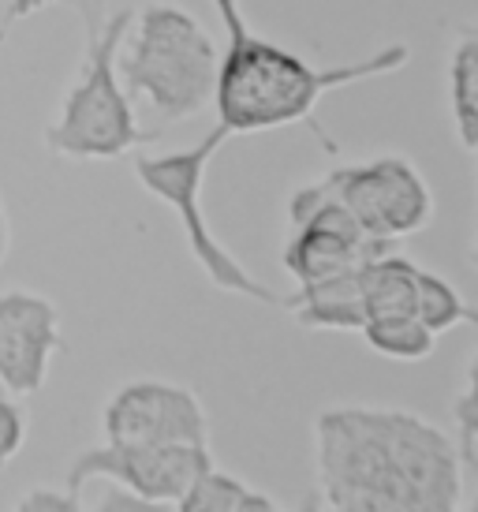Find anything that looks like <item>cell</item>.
I'll return each instance as SVG.
<instances>
[{"label":"cell","mask_w":478,"mask_h":512,"mask_svg":"<svg viewBox=\"0 0 478 512\" xmlns=\"http://www.w3.org/2000/svg\"><path fill=\"white\" fill-rule=\"evenodd\" d=\"M325 512H460L464 456L452 434L408 408L337 404L314 419Z\"/></svg>","instance_id":"obj_1"},{"label":"cell","mask_w":478,"mask_h":512,"mask_svg":"<svg viewBox=\"0 0 478 512\" xmlns=\"http://www.w3.org/2000/svg\"><path fill=\"white\" fill-rule=\"evenodd\" d=\"M411 49L404 42L381 45L374 53L337 64V68H314L307 60L251 34V27L228 38L217 72V124H225L232 135H254V131H277L299 124L314 113V105L340 86L381 79L400 68H408Z\"/></svg>","instance_id":"obj_2"},{"label":"cell","mask_w":478,"mask_h":512,"mask_svg":"<svg viewBox=\"0 0 478 512\" xmlns=\"http://www.w3.org/2000/svg\"><path fill=\"white\" fill-rule=\"evenodd\" d=\"M116 68L127 98L146 101L161 120H195L213 105L221 49L187 8L150 4L135 15Z\"/></svg>","instance_id":"obj_3"},{"label":"cell","mask_w":478,"mask_h":512,"mask_svg":"<svg viewBox=\"0 0 478 512\" xmlns=\"http://www.w3.org/2000/svg\"><path fill=\"white\" fill-rule=\"evenodd\" d=\"M131 23H135V12L120 8L105 19L98 34L86 38L83 72L60 101L57 120L45 128L49 154L71 157V161H113L150 139L135 120L131 98L120 86V68H116Z\"/></svg>","instance_id":"obj_4"},{"label":"cell","mask_w":478,"mask_h":512,"mask_svg":"<svg viewBox=\"0 0 478 512\" xmlns=\"http://www.w3.org/2000/svg\"><path fill=\"white\" fill-rule=\"evenodd\" d=\"M232 139V131L225 124L202 139V143L187 146V150H172V154H139L135 157V180H139L157 202H165L176 221H180L187 247L195 255L198 270L210 277V285L232 296H247L254 303L277 307L281 299L273 296L258 277H254L243 262H239L225 243L217 240V232L210 228L206 214H202V187H206V172L210 161L221 154V146Z\"/></svg>","instance_id":"obj_5"},{"label":"cell","mask_w":478,"mask_h":512,"mask_svg":"<svg viewBox=\"0 0 478 512\" xmlns=\"http://www.w3.org/2000/svg\"><path fill=\"white\" fill-rule=\"evenodd\" d=\"M322 187L348 206V214L374 240L396 243L434 221V191L426 184V176L415 169V161L400 154L340 165L325 172Z\"/></svg>","instance_id":"obj_6"},{"label":"cell","mask_w":478,"mask_h":512,"mask_svg":"<svg viewBox=\"0 0 478 512\" xmlns=\"http://www.w3.org/2000/svg\"><path fill=\"white\" fill-rule=\"evenodd\" d=\"M213 468L210 445H146V441H105L68 464V486L116 483L154 501H180L202 471Z\"/></svg>","instance_id":"obj_7"},{"label":"cell","mask_w":478,"mask_h":512,"mask_svg":"<svg viewBox=\"0 0 478 512\" xmlns=\"http://www.w3.org/2000/svg\"><path fill=\"white\" fill-rule=\"evenodd\" d=\"M105 441L210 445V415L195 389L165 378L124 382L101 408Z\"/></svg>","instance_id":"obj_8"},{"label":"cell","mask_w":478,"mask_h":512,"mask_svg":"<svg viewBox=\"0 0 478 512\" xmlns=\"http://www.w3.org/2000/svg\"><path fill=\"white\" fill-rule=\"evenodd\" d=\"M64 348L57 303L30 288L0 292V382L12 397L42 393L49 363Z\"/></svg>","instance_id":"obj_9"},{"label":"cell","mask_w":478,"mask_h":512,"mask_svg":"<svg viewBox=\"0 0 478 512\" xmlns=\"http://www.w3.org/2000/svg\"><path fill=\"white\" fill-rule=\"evenodd\" d=\"M363 270V266H359ZM359 270L325 277L314 285H296V292L281 299L303 329H340V333H359L366 326L363 288Z\"/></svg>","instance_id":"obj_10"},{"label":"cell","mask_w":478,"mask_h":512,"mask_svg":"<svg viewBox=\"0 0 478 512\" xmlns=\"http://www.w3.org/2000/svg\"><path fill=\"white\" fill-rule=\"evenodd\" d=\"M419 273L408 255L385 251V255L363 262L359 270V288H363L366 322L370 318H393V314H415V296H419Z\"/></svg>","instance_id":"obj_11"},{"label":"cell","mask_w":478,"mask_h":512,"mask_svg":"<svg viewBox=\"0 0 478 512\" xmlns=\"http://www.w3.org/2000/svg\"><path fill=\"white\" fill-rule=\"evenodd\" d=\"M449 101L460 143L478 154V27L456 30L449 53Z\"/></svg>","instance_id":"obj_12"},{"label":"cell","mask_w":478,"mask_h":512,"mask_svg":"<svg viewBox=\"0 0 478 512\" xmlns=\"http://www.w3.org/2000/svg\"><path fill=\"white\" fill-rule=\"evenodd\" d=\"M176 512H281L277 501L213 464L183 490Z\"/></svg>","instance_id":"obj_13"},{"label":"cell","mask_w":478,"mask_h":512,"mask_svg":"<svg viewBox=\"0 0 478 512\" xmlns=\"http://www.w3.org/2000/svg\"><path fill=\"white\" fill-rule=\"evenodd\" d=\"M363 341L385 359L396 363H419L430 359L437 348V333L422 326L415 314H393V318H370L363 329Z\"/></svg>","instance_id":"obj_14"},{"label":"cell","mask_w":478,"mask_h":512,"mask_svg":"<svg viewBox=\"0 0 478 512\" xmlns=\"http://www.w3.org/2000/svg\"><path fill=\"white\" fill-rule=\"evenodd\" d=\"M415 318H419L430 333H437V337H441V333H449V329H456L460 322H475L478 326V311L467 307V299L456 292V285L445 281L441 273H430V270L419 273Z\"/></svg>","instance_id":"obj_15"},{"label":"cell","mask_w":478,"mask_h":512,"mask_svg":"<svg viewBox=\"0 0 478 512\" xmlns=\"http://www.w3.org/2000/svg\"><path fill=\"white\" fill-rule=\"evenodd\" d=\"M45 8H71V12L83 19L86 38L98 34L105 27V19H109V0H4V8H0V45L8 42V34L23 19L45 12Z\"/></svg>","instance_id":"obj_16"},{"label":"cell","mask_w":478,"mask_h":512,"mask_svg":"<svg viewBox=\"0 0 478 512\" xmlns=\"http://www.w3.org/2000/svg\"><path fill=\"white\" fill-rule=\"evenodd\" d=\"M452 423H456V445L464 464H478V352L467 363L464 389L452 400Z\"/></svg>","instance_id":"obj_17"},{"label":"cell","mask_w":478,"mask_h":512,"mask_svg":"<svg viewBox=\"0 0 478 512\" xmlns=\"http://www.w3.org/2000/svg\"><path fill=\"white\" fill-rule=\"evenodd\" d=\"M86 512H176V501L142 498V494H131L124 486L101 479V490L94 494V501L86 505Z\"/></svg>","instance_id":"obj_18"},{"label":"cell","mask_w":478,"mask_h":512,"mask_svg":"<svg viewBox=\"0 0 478 512\" xmlns=\"http://www.w3.org/2000/svg\"><path fill=\"white\" fill-rule=\"evenodd\" d=\"M30 434L27 412L15 404V397H0V468H8L23 453Z\"/></svg>","instance_id":"obj_19"},{"label":"cell","mask_w":478,"mask_h":512,"mask_svg":"<svg viewBox=\"0 0 478 512\" xmlns=\"http://www.w3.org/2000/svg\"><path fill=\"white\" fill-rule=\"evenodd\" d=\"M12 512H86L79 501V490L71 486H30L23 498L15 501Z\"/></svg>","instance_id":"obj_20"},{"label":"cell","mask_w":478,"mask_h":512,"mask_svg":"<svg viewBox=\"0 0 478 512\" xmlns=\"http://www.w3.org/2000/svg\"><path fill=\"white\" fill-rule=\"evenodd\" d=\"M213 8H217V15H221L228 38H236V34H243V30H247V19H243L239 0H213Z\"/></svg>","instance_id":"obj_21"},{"label":"cell","mask_w":478,"mask_h":512,"mask_svg":"<svg viewBox=\"0 0 478 512\" xmlns=\"http://www.w3.org/2000/svg\"><path fill=\"white\" fill-rule=\"evenodd\" d=\"M8 243H12V225H8V210L0 202V262L8 258Z\"/></svg>","instance_id":"obj_22"},{"label":"cell","mask_w":478,"mask_h":512,"mask_svg":"<svg viewBox=\"0 0 478 512\" xmlns=\"http://www.w3.org/2000/svg\"><path fill=\"white\" fill-rule=\"evenodd\" d=\"M299 512H325V509H322V498H318V494H310V498H303V501H299Z\"/></svg>","instance_id":"obj_23"},{"label":"cell","mask_w":478,"mask_h":512,"mask_svg":"<svg viewBox=\"0 0 478 512\" xmlns=\"http://www.w3.org/2000/svg\"><path fill=\"white\" fill-rule=\"evenodd\" d=\"M467 258H471V266L478 270V236H475V243H471V255H467Z\"/></svg>","instance_id":"obj_24"},{"label":"cell","mask_w":478,"mask_h":512,"mask_svg":"<svg viewBox=\"0 0 478 512\" xmlns=\"http://www.w3.org/2000/svg\"><path fill=\"white\" fill-rule=\"evenodd\" d=\"M460 512H478V494L471 498V505H467V509H460Z\"/></svg>","instance_id":"obj_25"},{"label":"cell","mask_w":478,"mask_h":512,"mask_svg":"<svg viewBox=\"0 0 478 512\" xmlns=\"http://www.w3.org/2000/svg\"><path fill=\"white\" fill-rule=\"evenodd\" d=\"M0 397H12V393H8V385L0 382Z\"/></svg>","instance_id":"obj_26"}]
</instances>
